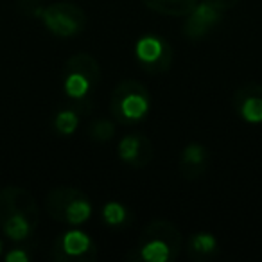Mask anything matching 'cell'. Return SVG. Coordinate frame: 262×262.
Instances as JSON below:
<instances>
[{
    "instance_id": "obj_1",
    "label": "cell",
    "mask_w": 262,
    "mask_h": 262,
    "mask_svg": "<svg viewBox=\"0 0 262 262\" xmlns=\"http://www.w3.org/2000/svg\"><path fill=\"white\" fill-rule=\"evenodd\" d=\"M40 221V208L29 190L22 187L0 189V228L11 241H27L33 237Z\"/></svg>"
},
{
    "instance_id": "obj_2",
    "label": "cell",
    "mask_w": 262,
    "mask_h": 262,
    "mask_svg": "<svg viewBox=\"0 0 262 262\" xmlns=\"http://www.w3.org/2000/svg\"><path fill=\"white\" fill-rule=\"evenodd\" d=\"M183 246L182 233L167 219H153L144 226L137 244V258L146 262H171Z\"/></svg>"
},
{
    "instance_id": "obj_3",
    "label": "cell",
    "mask_w": 262,
    "mask_h": 262,
    "mask_svg": "<svg viewBox=\"0 0 262 262\" xmlns=\"http://www.w3.org/2000/svg\"><path fill=\"white\" fill-rule=\"evenodd\" d=\"M151 97L146 84L137 79H124L113 88L110 97V113L122 126H131L146 119Z\"/></svg>"
},
{
    "instance_id": "obj_4",
    "label": "cell",
    "mask_w": 262,
    "mask_h": 262,
    "mask_svg": "<svg viewBox=\"0 0 262 262\" xmlns=\"http://www.w3.org/2000/svg\"><path fill=\"white\" fill-rule=\"evenodd\" d=\"M45 210L54 221L67 225H83L92 215V201L79 189L56 187L45 196Z\"/></svg>"
},
{
    "instance_id": "obj_5",
    "label": "cell",
    "mask_w": 262,
    "mask_h": 262,
    "mask_svg": "<svg viewBox=\"0 0 262 262\" xmlns=\"http://www.w3.org/2000/svg\"><path fill=\"white\" fill-rule=\"evenodd\" d=\"M45 27L54 36L72 38L86 27V15L76 2H54L43 9L41 15Z\"/></svg>"
},
{
    "instance_id": "obj_6",
    "label": "cell",
    "mask_w": 262,
    "mask_h": 262,
    "mask_svg": "<svg viewBox=\"0 0 262 262\" xmlns=\"http://www.w3.org/2000/svg\"><path fill=\"white\" fill-rule=\"evenodd\" d=\"M97 257L95 243L81 230L63 232L51 246V258L56 262H92Z\"/></svg>"
},
{
    "instance_id": "obj_7",
    "label": "cell",
    "mask_w": 262,
    "mask_h": 262,
    "mask_svg": "<svg viewBox=\"0 0 262 262\" xmlns=\"http://www.w3.org/2000/svg\"><path fill=\"white\" fill-rule=\"evenodd\" d=\"M172 47L167 40L155 34L140 38L135 47V58L147 72L151 74H164L172 65Z\"/></svg>"
},
{
    "instance_id": "obj_8",
    "label": "cell",
    "mask_w": 262,
    "mask_h": 262,
    "mask_svg": "<svg viewBox=\"0 0 262 262\" xmlns=\"http://www.w3.org/2000/svg\"><path fill=\"white\" fill-rule=\"evenodd\" d=\"M223 15L225 11L208 0L198 2L196 8L187 15L189 18L183 24V33L189 40H201L221 22Z\"/></svg>"
},
{
    "instance_id": "obj_9",
    "label": "cell",
    "mask_w": 262,
    "mask_h": 262,
    "mask_svg": "<svg viewBox=\"0 0 262 262\" xmlns=\"http://www.w3.org/2000/svg\"><path fill=\"white\" fill-rule=\"evenodd\" d=\"M117 155L124 164L131 165L133 169H142L146 165H149V162L153 160V144L142 133H131L126 135L119 142L117 147Z\"/></svg>"
},
{
    "instance_id": "obj_10",
    "label": "cell",
    "mask_w": 262,
    "mask_h": 262,
    "mask_svg": "<svg viewBox=\"0 0 262 262\" xmlns=\"http://www.w3.org/2000/svg\"><path fill=\"white\" fill-rule=\"evenodd\" d=\"M233 108L237 110L243 120L250 124L262 122V84L248 83L235 90L232 97Z\"/></svg>"
},
{
    "instance_id": "obj_11",
    "label": "cell",
    "mask_w": 262,
    "mask_h": 262,
    "mask_svg": "<svg viewBox=\"0 0 262 262\" xmlns=\"http://www.w3.org/2000/svg\"><path fill=\"white\" fill-rule=\"evenodd\" d=\"M208 167V151L203 144L192 142L185 146L180 157V172L185 180H198Z\"/></svg>"
},
{
    "instance_id": "obj_12",
    "label": "cell",
    "mask_w": 262,
    "mask_h": 262,
    "mask_svg": "<svg viewBox=\"0 0 262 262\" xmlns=\"http://www.w3.org/2000/svg\"><path fill=\"white\" fill-rule=\"evenodd\" d=\"M63 72L81 74V76H84L92 84H94V88L97 86L99 81H101V67H99L97 59L90 54H84V52L67 59L65 67H63Z\"/></svg>"
},
{
    "instance_id": "obj_13",
    "label": "cell",
    "mask_w": 262,
    "mask_h": 262,
    "mask_svg": "<svg viewBox=\"0 0 262 262\" xmlns=\"http://www.w3.org/2000/svg\"><path fill=\"white\" fill-rule=\"evenodd\" d=\"M217 239L208 232H198L192 233L187 244V255L192 258L194 262H201L205 258L212 257L217 253Z\"/></svg>"
},
{
    "instance_id": "obj_14",
    "label": "cell",
    "mask_w": 262,
    "mask_h": 262,
    "mask_svg": "<svg viewBox=\"0 0 262 262\" xmlns=\"http://www.w3.org/2000/svg\"><path fill=\"white\" fill-rule=\"evenodd\" d=\"M146 8L164 16H187L200 0H142Z\"/></svg>"
},
{
    "instance_id": "obj_15",
    "label": "cell",
    "mask_w": 262,
    "mask_h": 262,
    "mask_svg": "<svg viewBox=\"0 0 262 262\" xmlns=\"http://www.w3.org/2000/svg\"><path fill=\"white\" fill-rule=\"evenodd\" d=\"M63 86H65V92L69 97L83 99L94 88V84L77 72H63Z\"/></svg>"
},
{
    "instance_id": "obj_16",
    "label": "cell",
    "mask_w": 262,
    "mask_h": 262,
    "mask_svg": "<svg viewBox=\"0 0 262 262\" xmlns=\"http://www.w3.org/2000/svg\"><path fill=\"white\" fill-rule=\"evenodd\" d=\"M77 124H79V113L76 110L65 108L56 113L54 117V127L61 135H72L77 129Z\"/></svg>"
},
{
    "instance_id": "obj_17",
    "label": "cell",
    "mask_w": 262,
    "mask_h": 262,
    "mask_svg": "<svg viewBox=\"0 0 262 262\" xmlns=\"http://www.w3.org/2000/svg\"><path fill=\"white\" fill-rule=\"evenodd\" d=\"M115 135V124L108 119H94L88 126V137L95 142H108Z\"/></svg>"
},
{
    "instance_id": "obj_18",
    "label": "cell",
    "mask_w": 262,
    "mask_h": 262,
    "mask_svg": "<svg viewBox=\"0 0 262 262\" xmlns=\"http://www.w3.org/2000/svg\"><path fill=\"white\" fill-rule=\"evenodd\" d=\"M102 217L110 226H120L127 221V210L124 205L117 203V201H110L102 208Z\"/></svg>"
},
{
    "instance_id": "obj_19",
    "label": "cell",
    "mask_w": 262,
    "mask_h": 262,
    "mask_svg": "<svg viewBox=\"0 0 262 262\" xmlns=\"http://www.w3.org/2000/svg\"><path fill=\"white\" fill-rule=\"evenodd\" d=\"M16 8L27 18H41L45 6L41 4V0H18Z\"/></svg>"
},
{
    "instance_id": "obj_20",
    "label": "cell",
    "mask_w": 262,
    "mask_h": 262,
    "mask_svg": "<svg viewBox=\"0 0 262 262\" xmlns=\"http://www.w3.org/2000/svg\"><path fill=\"white\" fill-rule=\"evenodd\" d=\"M6 260L8 262H27L29 260V253H27L24 248H18V250H13L6 255Z\"/></svg>"
},
{
    "instance_id": "obj_21",
    "label": "cell",
    "mask_w": 262,
    "mask_h": 262,
    "mask_svg": "<svg viewBox=\"0 0 262 262\" xmlns=\"http://www.w3.org/2000/svg\"><path fill=\"white\" fill-rule=\"evenodd\" d=\"M208 2H212L214 6L221 8L223 11H226V9H230V8H233V6L239 4V0H208Z\"/></svg>"
},
{
    "instance_id": "obj_22",
    "label": "cell",
    "mask_w": 262,
    "mask_h": 262,
    "mask_svg": "<svg viewBox=\"0 0 262 262\" xmlns=\"http://www.w3.org/2000/svg\"><path fill=\"white\" fill-rule=\"evenodd\" d=\"M2 248H4V244H2V239H0V255H2Z\"/></svg>"
}]
</instances>
